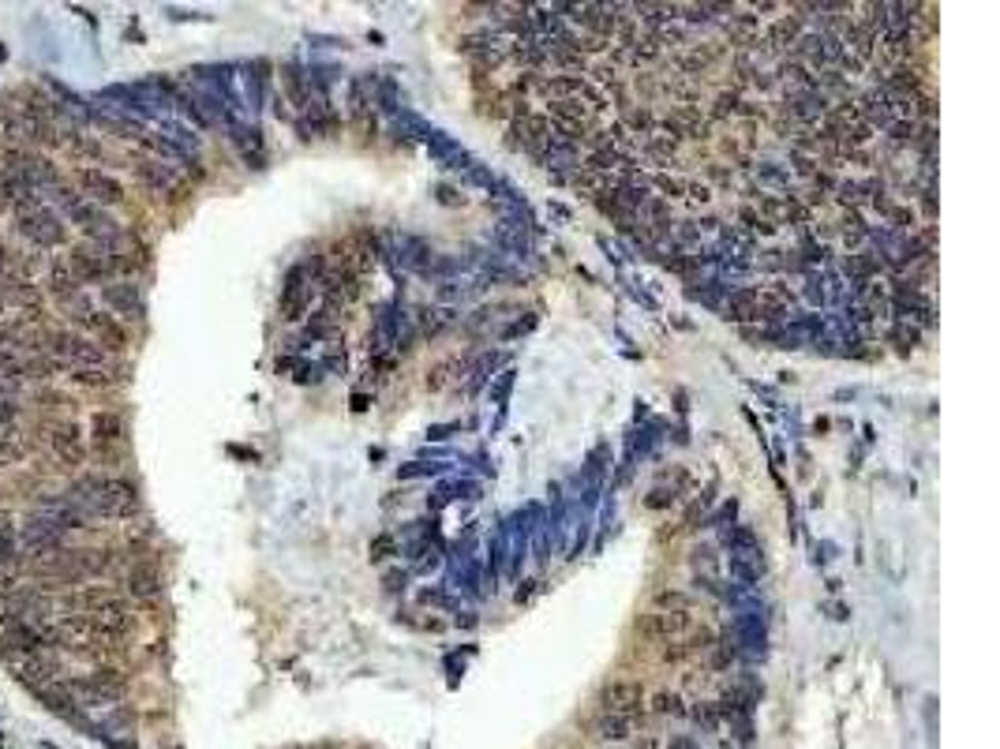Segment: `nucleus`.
<instances>
[{
	"label": "nucleus",
	"instance_id": "nucleus-4",
	"mask_svg": "<svg viewBox=\"0 0 1000 749\" xmlns=\"http://www.w3.org/2000/svg\"><path fill=\"white\" fill-rule=\"evenodd\" d=\"M599 705H604V712H611V716H630L633 719L641 712V705H644L641 682H633V679L607 682L604 693H599Z\"/></svg>",
	"mask_w": 1000,
	"mask_h": 749
},
{
	"label": "nucleus",
	"instance_id": "nucleus-5",
	"mask_svg": "<svg viewBox=\"0 0 1000 749\" xmlns=\"http://www.w3.org/2000/svg\"><path fill=\"white\" fill-rule=\"evenodd\" d=\"M727 318L731 323H761V289H739L727 300Z\"/></svg>",
	"mask_w": 1000,
	"mask_h": 749
},
{
	"label": "nucleus",
	"instance_id": "nucleus-6",
	"mask_svg": "<svg viewBox=\"0 0 1000 749\" xmlns=\"http://www.w3.org/2000/svg\"><path fill=\"white\" fill-rule=\"evenodd\" d=\"M300 312H304V270H293L289 273V286H285V297H281V318H300Z\"/></svg>",
	"mask_w": 1000,
	"mask_h": 749
},
{
	"label": "nucleus",
	"instance_id": "nucleus-10",
	"mask_svg": "<svg viewBox=\"0 0 1000 749\" xmlns=\"http://www.w3.org/2000/svg\"><path fill=\"white\" fill-rule=\"evenodd\" d=\"M458 368V364H439L431 374H427V390H442L450 382V371Z\"/></svg>",
	"mask_w": 1000,
	"mask_h": 749
},
{
	"label": "nucleus",
	"instance_id": "nucleus-11",
	"mask_svg": "<svg viewBox=\"0 0 1000 749\" xmlns=\"http://www.w3.org/2000/svg\"><path fill=\"white\" fill-rule=\"evenodd\" d=\"M390 551H394V540L383 536V540H375V547H371V559H386Z\"/></svg>",
	"mask_w": 1000,
	"mask_h": 749
},
{
	"label": "nucleus",
	"instance_id": "nucleus-2",
	"mask_svg": "<svg viewBox=\"0 0 1000 749\" xmlns=\"http://www.w3.org/2000/svg\"><path fill=\"white\" fill-rule=\"evenodd\" d=\"M689 626H694V615L689 611H652V615H641L638 618V634L644 641H678L682 634H689Z\"/></svg>",
	"mask_w": 1000,
	"mask_h": 749
},
{
	"label": "nucleus",
	"instance_id": "nucleus-7",
	"mask_svg": "<svg viewBox=\"0 0 1000 749\" xmlns=\"http://www.w3.org/2000/svg\"><path fill=\"white\" fill-rule=\"evenodd\" d=\"M593 727H596L599 738H607V742H622V738L633 735V719L630 716H611V712H599Z\"/></svg>",
	"mask_w": 1000,
	"mask_h": 749
},
{
	"label": "nucleus",
	"instance_id": "nucleus-3",
	"mask_svg": "<svg viewBox=\"0 0 1000 749\" xmlns=\"http://www.w3.org/2000/svg\"><path fill=\"white\" fill-rule=\"evenodd\" d=\"M79 199H87V203L94 206H116L124 199V185L113 177V172L105 169H83L79 172Z\"/></svg>",
	"mask_w": 1000,
	"mask_h": 749
},
{
	"label": "nucleus",
	"instance_id": "nucleus-12",
	"mask_svg": "<svg viewBox=\"0 0 1000 749\" xmlns=\"http://www.w3.org/2000/svg\"><path fill=\"white\" fill-rule=\"evenodd\" d=\"M896 342L903 345V349H914V345H918V331H903V326H899V331H896Z\"/></svg>",
	"mask_w": 1000,
	"mask_h": 749
},
{
	"label": "nucleus",
	"instance_id": "nucleus-9",
	"mask_svg": "<svg viewBox=\"0 0 1000 749\" xmlns=\"http://www.w3.org/2000/svg\"><path fill=\"white\" fill-rule=\"evenodd\" d=\"M652 712H656V716H682L686 708H682V697H678V693H667V690H663V693H656V697H652Z\"/></svg>",
	"mask_w": 1000,
	"mask_h": 749
},
{
	"label": "nucleus",
	"instance_id": "nucleus-8",
	"mask_svg": "<svg viewBox=\"0 0 1000 749\" xmlns=\"http://www.w3.org/2000/svg\"><path fill=\"white\" fill-rule=\"evenodd\" d=\"M652 611H689V615H694V596L682 589H660L656 596H652Z\"/></svg>",
	"mask_w": 1000,
	"mask_h": 749
},
{
	"label": "nucleus",
	"instance_id": "nucleus-1",
	"mask_svg": "<svg viewBox=\"0 0 1000 749\" xmlns=\"http://www.w3.org/2000/svg\"><path fill=\"white\" fill-rule=\"evenodd\" d=\"M506 135H510L514 150H525L532 154V158H543L548 154V143H551V121L543 116V109H525V113H517L510 124H506Z\"/></svg>",
	"mask_w": 1000,
	"mask_h": 749
}]
</instances>
